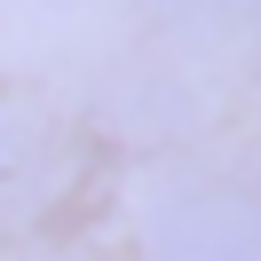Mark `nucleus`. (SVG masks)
I'll use <instances>...</instances> for the list:
<instances>
[{
	"label": "nucleus",
	"mask_w": 261,
	"mask_h": 261,
	"mask_svg": "<svg viewBox=\"0 0 261 261\" xmlns=\"http://www.w3.org/2000/svg\"><path fill=\"white\" fill-rule=\"evenodd\" d=\"M150 8H159V16H174V24H214V32L261 16V0H150Z\"/></svg>",
	"instance_id": "f03ea898"
},
{
	"label": "nucleus",
	"mask_w": 261,
	"mask_h": 261,
	"mask_svg": "<svg viewBox=\"0 0 261 261\" xmlns=\"http://www.w3.org/2000/svg\"><path fill=\"white\" fill-rule=\"evenodd\" d=\"M174 261H261V198L245 190H182L166 214Z\"/></svg>",
	"instance_id": "f257e3e1"
}]
</instances>
